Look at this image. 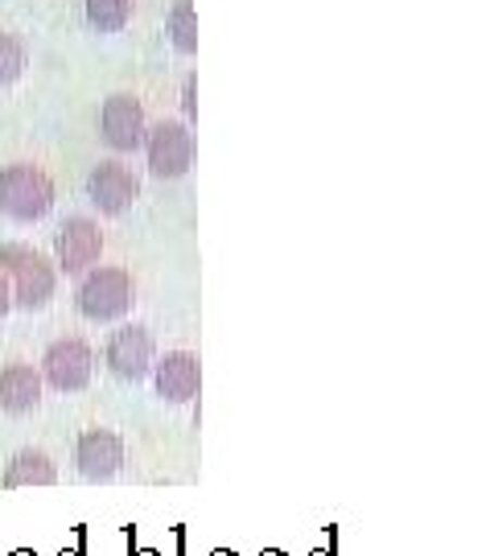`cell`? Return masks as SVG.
<instances>
[{"mask_svg": "<svg viewBox=\"0 0 494 556\" xmlns=\"http://www.w3.org/2000/svg\"><path fill=\"white\" fill-rule=\"evenodd\" d=\"M0 273L9 277V289H13V305L17 309H46L54 293H59V268L41 256L38 248L29 243H0Z\"/></svg>", "mask_w": 494, "mask_h": 556, "instance_id": "6da1fadb", "label": "cell"}, {"mask_svg": "<svg viewBox=\"0 0 494 556\" xmlns=\"http://www.w3.org/2000/svg\"><path fill=\"white\" fill-rule=\"evenodd\" d=\"M50 211H54V178L41 165L17 161L0 169V215L4 219L41 223Z\"/></svg>", "mask_w": 494, "mask_h": 556, "instance_id": "7a4b0ae2", "label": "cell"}, {"mask_svg": "<svg viewBox=\"0 0 494 556\" xmlns=\"http://www.w3.org/2000/svg\"><path fill=\"white\" fill-rule=\"evenodd\" d=\"M137 301V289H132V273L128 268H87L79 280V293H75V305L87 321H119Z\"/></svg>", "mask_w": 494, "mask_h": 556, "instance_id": "3957f363", "label": "cell"}, {"mask_svg": "<svg viewBox=\"0 0 494 556\" xmlns=\"http://www.w3.org/2000/svg\"><path fill=\"white\" fill-rule=\"evenodd\" d=\"M144 153H149V174L153 178H186L190 165H194V137L181 119H161L144 132Z\"/></svg>", "mask_w": 494, "mask_h": 556, "instance_id": "277c9868", "label": "cell"}, {"mask_svg": "<svg viewBox=\"0 0 494 556\" xmlns=\"http://www.w3.org/2000/svg\"><path fill=\"white\" fill-rule=\"evenodd\" d=\"M96 376V351L83 338H59L41 355V383L54 392H83Z\"/></svg>", "mask_w": 494, "mask_h": 556, "instance_id": "5b68a950", "label": "cell"}, {"mask_svg": "<svg viewBox=\"0 0 494 556\" xmlns=\"http://www.w3.org/2000/svg\"><path fill=\"white\" fill-rule=\"evenodd\" d=\"M99 256H103V231L96 219L71 215L54 231V268H62L66 277H83L87 268H96Z\"/></svg>", "mask_w": 494, "mask_h": 556, "instance_id": "8992f818", "label": "cell"}, {"mask_svg": "<svg viewBox=\"0 0 494 556\" xmlns=\"http://www.w3.org/2000/svg\"><path fill=\"white\" fill-rule=\"evenodd\" d=\"M153 358H157V346H153V334L144 326H119V330H112L107 346H103L107 371L124 379V383H140L153 371Z\"/></svg>", "mask_w": 494, "mask_h": 556, "instance_id": "52a82bcc", "label": "cell"}, {"mask_svg": "<svg viewBox=\"0 0 494 556\" xmlns=\"http://www.w3.org/2000/svg\"><path fill=\"white\" fill-rule=\"evenodd\" d=\"M144 132H149V124H144V103L137 96H107L103 100V108H99V137H103L107 149L137 153L144 144Z\"/></svg>", "mask_w": 494, "mask_h": 556, "instance_id": "ba28073f", "label": "cell"}, {"mask_svg": "<svg viewBox=\"0 0 494 556\" xmlns=\"http://www.w3.org/2000/svg\"><path fill=\"white\" fill-rule=\"evenodd\" d=\"M87 199L96 202L99 215H124L140 199V178L124 161H99L87 178Z\"/></svg>", "mask_w": 494, "mask_h": 556, "instance_id": "9c48e42d", "label": "cell"}, {"mask_svg": "<svg viewBox=\"0 0 494 556\" xmlns=\"http://www.w3.org/2000/svg\"><path fill=\"white\" fill-rule=\"evenodd\" d=\"M75 466L87 482H112L124 470V438L112 429H87L75 445Z\"/></svg>", "mask_w": 494, "mask_h": 556, "instance_id": "30bf717a", "label": "cell"}, {"mask_svg": "<svg viewBox=\"0 0 494 556\" xmlns=\"http://www.w3.org/2000/svg\"><path fill=\"white\" fill-rule=\"evenodd\" d=\"M153 388L165 404H190L202 388V363L190 351H169L153 358Z\"/></svg>", "mask_w": 494, "mask_h": 556, "instance_id": "8fae6325", "label": "cell"}, {"mask_svg": "<svg viewBox=\"0 0 494 556\" xmlns=\"http://www.w3.org/2000/svg\"><path fill=\"white\" fill-rule=\"evenodd\" d=\"M41 404V371L34 363H9L0 367V408L9 417H25Z\"/></svg>", "mask_w": 494, "mask_h": 556, "instance_id": "7c38bea8", "label": "cell"}, {"mask_svg": "<svg viewBox=\"0 0 494 556\" xmlns=\"http://www.w3.org/2000/svg\"><path fill=\"white\" fill-rule=\"evenodd\" d=\"M59 482V466L46 450H17L4 466V486L17 491V486H54Z\"/></svg>", "mask_w": 494, "mask_h": 556, "instance_id": "4fadbf2b", "label": "cell"}, {"mask_svg": "<svg viewBox=\"0 0 494 556\" xmlns=\"http://www.w3.org/2000/svg\"><path fill=\"white\" fill-rule=\"evenodd\" d=\"M132 21V0H87V25L99 34H116Z\"/></svg>", "mask_w": 494, "mask_h": 556, "instance_id": "5bb4252c", "label": "cell"}, {"mask_svg": "<svg viewBox=\"0 0 494 556\" xmlns=\"http://www.w3.org/2000/svg\"><path fill=\"white\" fill-rule=\"evenodd\" d=\"M165 29H169V38H174V46H178L181 54H194L198 50L194 0H178V4L169 9V17H165Z\"/></svg>", "mask_w": 494, "mask_h": 556, "instance_id": "9a60e30c", "label": "cell"}, {"mask_svg": "<svg viewBox=\"0 0 494 556\" xmlns=\"http://www.w3.org/2000/svg\"><path fill=\"white\" fill-rule=\"evenodd\" d=\"M25 66H29L25 41H21L17 34H0V87L17 83L21 75H25Z\"/></svg>", "mask_w": 494, "mask_h": 556, "instance_id": "2e32d148", "label": "cell"}, {"mask_svg": "<svg viewBox=\"0 0 494 556\" xmlns=\"http://www.w3.org/2000/svg\"><path fill=\"white\" fill-rule=\"evenodd\" d=\"M181 112H186V119L198 116V75H186V87H181Z\"/></svg>", "mask_w": 494, "mask_h": 556, "instance_id": "e0dca14e", "label": "cell"}, {"mask_svg": "<svg viewBox=\"0 0 494 556\" xmlns=\"http://www.w3.org/2000/svg\"><path fill=\"white\" fill-rule=\"evenodd\" d=\"M9 309H13V289H9V277L0 273V318H4Z\"/></svg>", "mask_w": 494, "mask_h": 556, "instance_id": "ac0fdd59", "label": "cell"}, {"mask_svg": "<svg viewBox=\"0 0 494 556\" xmlns=\"http://www.w3.org/2000/svg\"><path fill=\"white\" fill-rule=\"evenodd\" d=\"M211 556H236V553H227V548H218V553H211Z\"/></svg>", "mask_w": 494, "mask_h": 556, "instance_id": "d6986e66", "label": "cell"}, {"mask_svg": "<svg viewBox=\"0 0 494 556\" xmlns=\"http://www.w3.org/2000/svg\"><path fill=\"white\" fill-rule=\"evenodd\" d=\"M259 556H284V553H277V548H268V553H259Z\"/></svg>", "mask_w": 494, "mask_h": 556, "instance_id": "ffe728a7", "label": "cell"}, {"mask_svg": "<svg viewBox=\"0 0 494 556\" xmlns=\"http://www.w3.org/2000/svg\"><path fill=\"white\" fill-rule=\"evenodd\" d=\"M13 556H38V553H25V548H21V553H13Z\"/></svg>", "mask_w": 494, "mask_h": 556, "instance_id": "44dd1931", "label": "cell"}, {"mask_svg": "<svg viewBox=\"0 0 494 556\" xmlns=\"http://www.w3.org/2000/svg\"><path fill=\"white\" fill-rule=\"evenodd\" d=\"M59 556H79V553H59Z\"/></svg>", "mask_w": 494, "mask_h": 556, "instance_id": "7402d4cb", "label": "cell"}, {"mask_svg": "<svg viewBox=\"0 0 494 556\" xmlns=\"http://www.w3.org/2000/svg\"><path fill=\"white\" fill-rule=\"evenodd\" d=\"M137 556H157V553H137Z\"/></svg>", "mask_w": 494, "mask_h": 556, "instance_id": "603a6c76", "label": "cell"}, {"mask_svg": "<svg viewBox=\"0 0 494 556\" xmlns=\"http://www.w3.org/2000/svg\"><path fill=\"white\" fill-rule=\"evenodd\" d=\"M314 556H330V553H314Z\"/></svg>", "mask_w": 494, "mask_h": 556, "instance_id": "cb8c5ba5", "label": "cell"}]
</instances>
